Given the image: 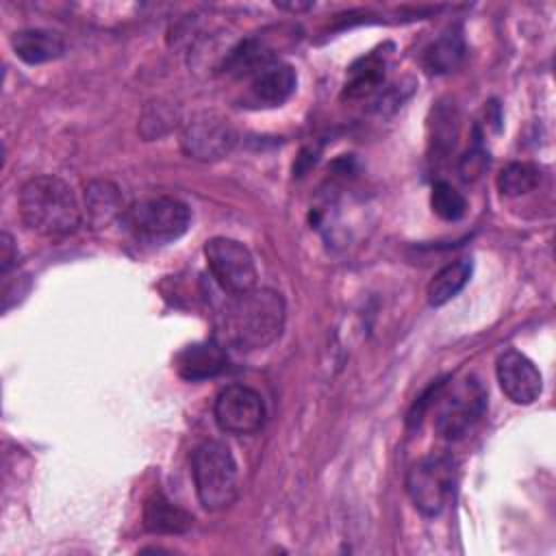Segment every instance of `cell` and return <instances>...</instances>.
<instances>
[{"label":"cell","instance_id":"cell-14","mask_svg":"<svg viewBox=\"0 0 556 556\" xmlns=\"http://www.w3.org/2000/svg\"><path fill=\"white\" fill-rule=\"evenodd\" d=\"M193 526V517L167 500L163 493H152L143 504V528L152 534H182Z\"/></svg>","mask_w":556,"mask_h":556},{"label":"cell","instance_id":"cell-22","mask_svg":"<svg viewBox=\"0 0 556 556\" xmlns=\"http://www.w3.org/2000/svg\"><path fill=\"white\" fill-rule=\"evenodd\" d=\"M486 165H489V154H486L480 146H473V148L460 159V167H458L460 178H463V180H473V178H478V176L484 172Z\"/></svg>","mask_w":556,"mask_h":556},{"label":"cell","instance_id":"cell-8","mask_svg":"<svg viewBox=\"0 0 556 556\" xmlns=\"http://www.w3.org/2000/svg\"><path fill=\"white\" fill-rule=\"evenodd\" d=\"M235 143L237 132L232 124L215 111H198L182 124L180 146L189 159L213 163L228 156Z\"/></svg>","mask_w":556,"mask_h":556},{"label":"cell","instance_id":"cell-23","mask_svg":"<svg viewBox=\"0 0 556 556\" xmlns=\"http://www.w3.org/2000/svg\"><path fill=\"white\" fill-rule=\"evenodd\" d=\"M17 261V248L13 243V237L9 232L0 235V271L2 276L15 265Z\"/></svg>","mask_w":556,"mask_h":556},{"label":"cell","instance_id":"cell-24","mask_svg":"<svg viewBox=\"0 0 556 556\" xmlns=\"http://www.w3.org/2000/svg\"><path fill=\"white\" fill-rule=\"evenodd\" d=\"M278 9H289V11H306V9H311V2H306V4H298V2H291V4H276Z\"/></svg>","mask_w":556,"mask_h":556},{"label":"cell","instance_id":"cell-20","mask_svg":"<svg viewBox=\"0 0 556 556\" xmlns=\"http://www.w3.org/2000/svg\"><path fill=\"white\" fill-rule=\"evenodd\" d=\"M382 78H384V63L380 61V56L369 54L367 59H361V63L352 67L350 83L345 85V93L350 98L367 96L382 83Z\"/></svg>","mask_w":556,"mask_h":556},{"label":"cell","instance_id":"cell-2","mask_svg":"<svg viewBox=\"0 0 556 556\" xmlns=\"http://www.w3.org/2000/svg\"><path fill=\"white\" fill-rule=\"evenodd\" d=\"M26 228L46 237H65L80 226V206L72 187L59 176H33L17 195Z\"/></svg>","mask_w":556,"mask_h":556},{"label":"cell","instance_id":"cell-4","mask_svg":"<svg viewBox=\"0 0 556 556\" xmlns=\"http://www.w3.org/2000/svg\"><path fill=\"white\" fill-rule=\"evenodd\" d=\"M128 230L150 243H167L182 237L191 224V208L172 195L143 198L124 211Z\"/></svg>","mask_w":556,"mask_h":556},{"label":"cell","instance_id":"cell-1","mask_svg":"<svg viewBox=\"0 0 556 556\" xmlns=\"http://www.w3.org/2000/svg\"><path fill=\"white\" fill-rule=\"evenodd\" d=\"M287 304L274 289H250L230 295L219 315V343L241 352L269 348L285 330Z\"/></svg>","mask_w":556,"mask_h":556},{"label":"cell","instance_id":"cell-10","mask_svg":"<svg viewBox=\"0 0 556 556\" xmlns=\"http://www.w3.org/2000/svg\"><path fill=\"white\" fill-rule=\"evenodd\" d=\"M495 376L504 395L515 404H532L543 391L539 367L519 350H506L497 356Z\"/></svg>","mask_w":556,"mask_h":556},{"label":"cell","instance_id":"cell-13","mask_svg":"<svg viewBox=\"0 0 556 556\" xmlns=\"http://www.w3.org/2000/svg\"><path fill=\"white\" fill-rule=\"evenodd\" d=\"M11 48L17 59L28 65H41L59 59L65 52V43L56 33L41 28H26L11 35Z\"/></svg>","mask_w":556,"mask_h":556},{"label":"cell","instance_id":"cell-7","mask_svg":"<svg viewBox=\"0 0 556 556\" xmlns=\"http://www.w3.org/2000/svg\"><path fill=\"white\" fill-rule=\"evenodd\" d=\"M204 258L217 285L230 295L256 287V263L252 252L241 241L230 237H211L204 243Z\"/></svg>","mask_w":556,"mask_h":556},{"label":"cell","instance_id":"cell-15","mask_svg":"<svg viewBox=\"0 0 556 556\" xmlns=\"http://www.w3.org/2000/svg\"><path fill=\"white\" fill-rule=\"evenodd\" d=\"M469 278H471V261L469 258L447 263L430 278V282L426 287L428 304L430 306L447 304L452 298H456L465 289Z\"/></svg>","mask_w":556,"mask_h":556},{"label":"cell","instance_id":"cell-21","mask_svg":"<svg viewBox=\"0 0 556 556\" xmlns=\"http://www.w3.org/2000/svg\"><path fill=\"white\" fill-rule=\"evenodd\" d=\"M172 126H176V113L167 104H150L139 122V130L148 141L165 135Z\"/></svg>","mask_w":556,"mask_h":556},{"label":"cell","instance_id":"cell-9","mask_svg":"<svg viewBox=\"0 0 556 556\" xmlns=\"http://www.w3.org/2000/svg\"><path fill=\"white\" fill-rule=\"evenodd\" d=\"M217 426L228 434H254L265 424V402L261 393L248 384L224 387L213 406Z\"/></svg>","mask_w":556,"mask_h":556},{"label":"cell","instance_id":"cell-19","mask_svg":"<svg viewBox=\"0 0 556 556\" xmlns=\"http://www.w3.org/2000/svg\"><path fill=\"white\" fill-rule=\"evenodd\" d=\"M430 206H432L434 215L445 222H458L467 213L465 195L456 187H452L447 180H437L432 185Z\"/></svg>","mask_w":556,"mask_h":556},{"label":"cell","instance_id":"cell-18","mask_svg":"<svg viewBox=\"0 0 556 556\" xmlns=\"http://www.w3.org/2000/svg\"><path fill=\"white\" fill-rule=\"evenodd\" d=\"M541 182V167L528 161H513L497 174V189L502 195L517 198L530 193Z\"/></svg>","mask_w":556,"mask_h":556},{"label":"cell","instance_id":"cell-3","mask_svg":"<svg viewBox=\"0 0 556 556\" xmlns=\"http://www.w3.org/2000/svg\"><path fill=\"white\" fill-rule=\"evenodd\" d=\"M191 476L202 508L215 513L235 504L239 471L230 447L217 439L202 441L191 454Z\"/></svg>","mask_w":556,"mask_h":556},{"label":"cell","instance_id":"cell-16","mask_svg":"<svg viewBox=\"0 0 556 556\" xmlns=\"http://www.w3.org/2000/svg\"><path fill=\"white\" fill-rule=\"evenodd\" d=\"M465 56V41L460 30H445L441 33L426 50L421 56V63L426 72L430 74H447L460 65Z\"/></svg>","mask_w":556,"mask_h":556},{"label":"cell","instance_id":"cell-5","mask_svg":"<svg viewBox=\"0 0 556 556\" xmlns=\"http://www.w3.org/2000/svg\"><path fill=\"white\" fill-rule=\"evenodd\" d=\"M445 384L447 382H443V387L439 389L432 402V406H437L434 430L439 437L447 441H458L467 437L484 415L486 391L476 378L460 380L447 393H445Z\"/></svg>","mask_w":556,"mask_h":556},{"label":"cell","instance_id":"cell-17","mask_svg":"<svg viewBox=\"0 0 556 556\" xmlns=\"http://www.w3.org/2000/svg\"><path fill=\"white\" fill-rule=\"evenodd\" d=\"M85 211L96 228L106 226L111 219L124 213L119 189L109 180L89 182L85 187Z\"/></svg>","mask_w":556,"mask_h":556},{"label":"cell","instance_id":"cell-12","mask_svg":"<svg viewBox=\"0 0 556 556\" xmlns=\"http://www.w3.org/2000/svg\"><path fill=\"white\" fill-rule=\"evenodd\" d=\"M226 352L219 341L191 343L176 356V371L189 382H200L219 376L226 369Z\"/></svg>","mask_w":556,"mask_h":556},{"label":"cell","instance_id":"cell-11","mask_svg":"<svg viewBox=\"0 0 556 556\" xmlns=\"http://www.w3.org/2000/svg\"><path fill=\"white\" fill-rule=\"evenodd\" d=\"M298 87V74L289 63L274 61L250 76L248 100L256 106H280Z\"/></svg>","mask_w":556,"mask_h":556},{"label":"cell","instance_id":"cell-6","mask_svg":"<svg viewBox=\"0 0 556 556\" xmlns=\"http://www.w3.org/2000/svg\"><path fill=\"white\" fill-rule=\"evenodd\" d=\"M454 476L456 465L447 454H432L417 460L406 473V493L413 506L426 517L441 515L452 497Z\"/></svg>","mask_w":556,"mask_h":556}]
</instances>
